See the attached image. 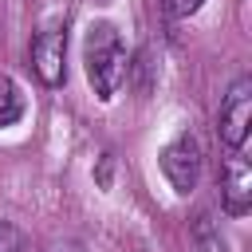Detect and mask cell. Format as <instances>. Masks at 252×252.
Returning a JSON list of instances; mask_svg holds the SVG:
<instances>
[{"label":"cell","instance_id":"obj_7","mask_svg":"<svg viewBox=\"0 0 252 252\" xmlns=\"http://www.w3.org/2000/svg\"><path fill=\"white\" fill-rule=\"evenodd\" d=\"M20 114H24V94H20V87H16L8 75H0V126H12Z\"/></svg>","mask_w":252,"mask_h":252},{"label":"cell","instance_id":"obj_8","mask_svg":"<svg viewBox=\"0 0 252 252\" xmlns=\"http://www.w3.org/2000/svg\"><path fill=\"white\" fill-rule=\"evenodd\" d=\"M0 252H28V244H24L20 228H16V224H8V220H0Z\"/></svg>","mask_w":252,"mask_h":252},{"label":"cell","instance_id":"obj_6","mask_svg":"<svg viewBox=\"0 0 252 252\" xmlns=\"http://www.w3.org/2000/svg\"><path fill=\"white\" fill-rule=\"evenodd\" d=\"M193 240H197V252H228V244H224V236H220V224H217L209 213H201V217L193 220Z\"/></svg>","mask_w":252,"mask_h":252},{"label":"cell","instance_id":"obj_10","mask_svg":"<svg viewBox=\"0 0 252 252\" xmlns=\"http://www.w3.org/2000/svg\"><path fill=\"white\" fill-rule=\"evenodd\" d=\"M87 4H110V0H87Z\"/></svg>","mask_w":252,"mask_h":252},{"label":"cell","instance_id":"obj_3","mask_svg":"<svg viewBox=\"0 0 252 252\" xmlns=\"http://www.w3.org/2000/svg\"><path fill=\"white\" fill-rule=\"evenodd\" d=\"M161 173H165V181H169L177 193H193L197 181H201V142H197L193 134L173 138V142L161 150Z\"/></svg>","mask_w":252,"mask_h":252},{"label":"cell","instance_id":"obj_1","mask_svg":"<svg viewBox=\"0 0 252 252\" xmlns=\"http://www.w3.org/2000/svg\"><path fill=\"white\" fill-rule=\"evenodd\" d=\"M83 63H87V79H91L94 94L102 102H110L118 83H122V75H126V43H122L114 24H91L87 28Z\"/></svg>","mask_w":252,"mask_h":252},{"label":"cell","instance_id":"obj_9","mask_svg":"<svg viewBox=\"0 0 252 252\" xmlns=\"http://www.w3.org/2000/svg\"><path fill=\"white\" fill-rule=\"evenodd\" d=\"M201 8V0H165V12L169 16H193Z\"/></svg>","mask_w":252,"mask_h":252},{"label":"cell","instance_id":"obj_4","mask_svg":"<svg viewBox=\"0 0 252 252\" xmlns=\"http://www.w3.org/2000/svg\"><path fill=\"white\" fill-rule=\"evenodd\" d=\"M63 59H67V28H63V24H47V28L32 39V71L39 75V83L59 87L63 75H67Z\"/></svg>","mask_w":252,"mask_h":252},{"label":"cell","instance_id":"obj_2","mask_svg":"<svg viewBox=\"0 0 252 252\" xmlns=\"http://www.w3.org/2000/svg\"><path fill=\"white\" fill-rule=\"evenodd\" d=\"M248 126H252V79H236L220 102V118H217V130H220V142L228 150H240L248 142Z\"/></svg>","mask_w":252,"mask_h":252},{"label":"cell","instance_id":"obj_5","mask_svg":"<svg viewBox=\"0 0 252 252\" xmlns=\"http://www.w3.org/2000/svg\"><path fill=\"white\" fill-rule=\"evenodd\" d=\"M220 205L232 217H244L252 205V169L240 158V150H232L224 158V173H220Z\"/></svg>","mask_w":252,"mask_h":252}]
</instances>
